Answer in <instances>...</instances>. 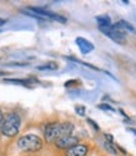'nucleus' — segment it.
Masks as SVG:
<instances>
[{
    "instance_id": "1",
    "label": "nucleus",
    "mask_w": 136,
    "mask_h": 156,
    "mask_svg": "<svg viewBox=\"0 0 136 156\" xmlns=\"http://www.w3.org/2000/svg\"><path fill=\"white\" fill-rule=\"evenodd\" d=\"M74 131V125L70 121L66 122H49L44 126L43 137L47 142H54L59 137L70 136Z\"/></svg>"
},
{
    "instance_id": "2",
    "label": "nucleus",
    "mask_w": 136,
    "mask_h": 156,
    "mask_svg": "<svg viewBox=\"0 0 136 156\" xmlns=\"http://www.w3.org/2000/svg\"><path fill=\"white\" fill-rule=\"evenodd\" d=\"M22 126V119L19 113L16 112H10L5 116L4 122L0 127V132H2L5 137H15V136L20 131Z\"/></svg>"
},
{
    "instance_id": "3",
    "label": "nucleus",
    "mask_w": 136,
    "mask_h": 156,
    "mask_svg": "<svg viewBox=\"0 0 136 156\" xmlns=\"http://www.w3.org/2000/svg\"><path fill=\"white\" fill-rule=\"evenodd\" d=\"M16 146L19 150L24 152H37L43 149V140L38 135L27 133L18 139Z\"/></svg>"
},
{
    "instance_id": "4",
    "label": "nucleus",
    "mask_w": 136,
    "mask_h": 156,
    "mask_svg": "<svg viewBox=\"0 0 136 156\" xmlns=\"http://www.w3.org/2000/svg\"><path fill=\"white\" fill-rule=\"evenodd\" d=\"M22 13L27 14V15H30L35 19H51V20H55V22H59V23H66L67 19L59 14H57L54 12L48 10L45 8H39V6H29L25 8L22 10Z\"/></svg>"
},
{
    "instance_id": "5",
    "label": "nucleus",
    "mask_w": 136,
    "mask_h": 156,
    "mask_svg": "<svg viewBox=\"0 0 136 156\" xmlns=\"http://www.w3.org/2000/svg\"><path fill=\"white\" fill-rule=\"evenodd\" d=\"M101 33H103L106 37H109L110 39H112L113 42L119 43V44H125L126 43V32L117 24L115 23L109 28H103L100 29Z\"/></svg>"
},
{
    "instance_id": "6",
    "label": "nucleus",
    "mask_w": 136,
    "mask_h": 156,
    "mask_svg": "<svg viewBox=\"0 0 136 156\" xmlns=\"http://www.w3.org/2000/svg\"><path fill=\"white\" fill-rule=\"evenodd\" d=\"M80 142V139L77 137V136H73V135H70V136H63V137H59L58 140L54 141V145L57 149L59 150H68L72 146L77 145Z\"/></svg>"
},
{
    "instance_id": "7",
    "label": "nucleus",
    "mask_w": 136,
    "mask_h": 156,
    "mask_svg": "<svg viewBox=\"0 0 136 156\" xmlns=\"http://www.w3.org/2000/svg\"><path fill=\"white\" fill-rule=\"evenodd\" d=\"M90 152V146L87 144L78 142L77 145L72 146L64 151V156H87Z\"/></svg>"
},
{
    "instance_id": "8",
    "label": "nucleus",
    "mask_w": 136,
    "mask_h": 156,
    "mask_svg": "<svg viewBox=\"0 0 136 156\" xmlns=\"http://www.w3.org/2000/svg\"><path fill=\"white\" fill-rule=\"evenodd\" d=\"M76 44L78 45V48H80V51H81L82 54H88V53H91L95 49V45L90 41H87L86 38H83V37L76 38Z\"/></svg>"
},
{
    "instance_id": "9",
    "label": "nucleus",
    "mask_w": 136,
    "mask_h": 156,
    "mask_svg": "<svg viewBox=\"0 0 136 156\" xmlns=\"http://www.w3.org/2000/svg\"><path fill=\"white\" fill-rule=\"evenodd\" d=\"M6 83H12V84H20V86H24V87H30L33 86V83H35L34 80H18V78H6L4 80Z\"/></svg>"
},
{
    "instance_id": "10",
    "label": "nucleus",
    "mask_w": 136,
    "mask_h": 156,
    "mask_svg": "<svg viewBox=\"0 0 136 156\" xmlns=\"http://www.w3.org/2000/svg\"><path fill=\"white\" fill-rule=\"evenodd\" d=\"M96 22L98 24V28L100 29H103V28H109L112 25V22L109 15H98L96 16Z\"/></svg>"
},
{
    "instance_id": "11",
    "label": "nucleus",
    "mask_w": 136,
    "mask_h": 156,
    "mask_svg": "<svg viewBox=\"0 0 136 156\" xmlns=\"http://www.w3.org/2000/svg\"><path fill=\"white\" fill-rule=\"evenodd\" d=\"M37 69L38 71H54V69H58V64L55 62H48L45 64L38 66Z\"/></svg>"
},
{
    "instance_id": "12",
    "label": "nucleus",
    "mask_w": 136,
    "mask_h": 156,
    "mask_svg": "<svg viewBox=\"0 0 136 156\" xmlns=\"http://www.w3.org/2000/svg\"><path fill=\"white\" fill-rule=\"evenodd\" d=\"M117 24L123 29V30L127 33V32H130V33H136V29H135V27L134 25H131L129 22H126V20H120V22H117Z\"/></svg>"
},
{
    "instance_id": "13",
    "label": "nucleus",
    "mask_w": 136,
    "mask_h": 156,
    "mask_svg": "<svg viewBox=\"0 0 136 156\" xmlns=\"http://www.w3.org/2000/svg\"><path fill=\"white\" fill-rule=\"evenodd\" d=\"M76 112L78 113L80 116H84L86 111H84V107L83 106H76Z\"/></svg>"
},
{
    "instance_id": "14",
    "label": "nucleus",
    "mask_w": 136,
    "mask_h": 156,
    "mask_svg": "<svg viewBox=\"0 0 136 156\" xmlns=\"http://www.w3.org/2000/svg\"><path fill=\"white\" fill-rule=\"evenodd\" d=\"M98 107H100V108H102V110H105V111H115V110L112 108V107H111V106H109V105H105V103L100 105Z\"/></svg>"
},
{
    "instance_id": "15",
    "label": "nucleus",
    "mask_w": 136,
    "mask_h": 156,
    "mask_svg": "<svg viewBox=\"0 0 136 156\" xmlns=\"http://www.w3.org/2000/svg\"><path fill=\"white\" fill-rule=\"evenodd\" d=\"M87 122H88L91 126H93V129H95V131H100V127L97 126V123L95 122V121H92L91 119H87Z\"/></svg>"
},
{
    "instance_id": "16",
    "label": "nucleus",
    "mask_w": 136,
    "mask_h": 156,
    "mask_svg": "<svg viewBox=\"0 0 136 156\" xmlns=\"http://www.w3.org/2000/svg\"><path fill=\"white\" fill-rule=\"evenodd\" d=\"M4 119H5V116H4L3 111L0 110V127H2V125H3V122H4Z\"/></svg>"
},
{
    "instance_id": "17",
    "label": "nucleus",
    "mask_w": 136,
    "mask_h": 156,
    "mask_svg": "<svg viewBox=\"0 0 136 156\" xmlns=\"http://www.w3.org/2000/svg\"><path fill=\"white\" fill-rule=\"evenodd\" d=\"M129 130H130L132 133H135V135H136V130H135V129H129Z\"/></svg>"
},
{
    "instance_id": "18",
    "label": "nucleus",
    "mask_w": 136,
    "mask_h": 156,
    "mask_svg": "<svg viewBox=\"0 0 136 156\" xmlns=\"http://www.w3.org/2000/svg\"><path fill=\"white\" fill-rule=\"evenodd\" d=\"M4 74H5L4 72H2V71H0V76H4Z\"/></svg>"
}]
</instances>
